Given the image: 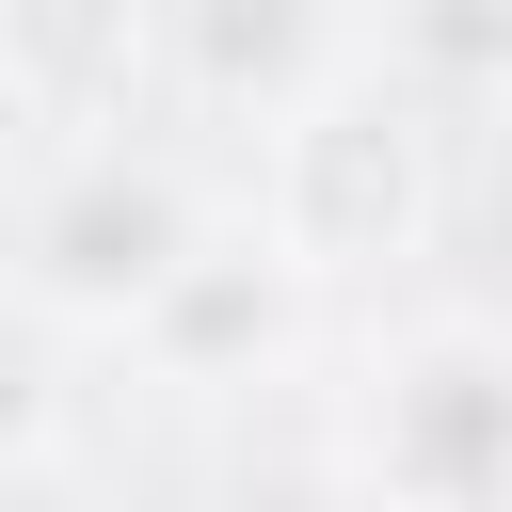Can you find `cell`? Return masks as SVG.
I'll return each mask as SVG.
<instances>
[{
  "label": "cell",
  "instance_id": "cell-2",
  "mask_svg": "<svg viewBox=\"0 0 512 512\" xmlns=\"http://www.w3.org/2000/svg\"><path fill=\"white\" fill-rule=\"evenodd\" d=\"M288 272H336V256H384L416 240V112L320 80L288 128H272V224H256Z\"/></svg>",
  "mask_w": 512,
  "mask_h": 512
},
{
  "label": "cell",
  "instance_id": "cell-6",
  "mask_svg": "<svg viewBox=\"0 0 512 512\" xmlns=\"http://www.w3.org/2000/svg\"><path fill=\"white\" fill-rule=\"evenodd\" d=\"M384 64L416 96H480L512 80V0H384Z\"/></svg>",
  "mask_w": 512,
  "mask_h": 512
},
{
  "label": "cell",
  "instance_id": "cell-1",
  "mask_svg": "<svg viewBox=\"0 0 512 512\" xmlns=\"http://www.w3.org/2000/svg\"><path fill=\"white\" fill-rule=\"evenodd\" d=\"M352 480L384 512H512V336L416 320L352 384Z\"/></svg>",
  "mask_w": 512,
  "mask_h": 512
},
{
  "label": "cell",
  "instance_id": "cell-5",
  "mask_svg": "<svg viewBox=\"0 0 512 512\" xmlns=\"http://www.w3.org/2000/svg\"><path fill=\"white\" fill-rule=\"evenodd\" d=\"M176 64H192V96H256L288 128L336 80V0H176Z\"/></svg>",
  "mask_w": 512,
  "mask_h": 512
},
{
  "label": "cell",
  "instance_id": "cell-7",
  "mask_svg": "<svg viewBox=\"0 0 512 512\" xmlns=\"http://www.w3.org/2000/svg\"><path fill=\"white\" fill-rule=\"evenodd\" d=\"M32 448H48V336L0 320V464H32Z\"/></svg>",
  "mask_w": 512,
  "mask_h": 512
},
{
  "label": "cell",
  "instance_id": "cell-3",
  "mask_svg": "<svg viewBox=\"0 0 512 512\" xmlns=\"http://www.w3.org/2000/svg\"><path fill=\"white\" fill-rule=\"evenodd\" d=\"M192 256V208H176V176H144V160H80L48 208H32V288L48 304H80V320H144V288Z\"/></svg>",
  "mask_w": 512,
  "mask_h": 512
},
{
  "label": "cell",
  "instance_id": "cell-4",
  "mask_svg": "<svg viewBox=\"0 0 512 512\" xmlns=\"http://www.w3.org/2000/svg\"><path fill=\"white\" fill-rule=\"evenodd\" d=\"M288 288H304V272H288L272 240H208V224H192V256L144 288V320H128V336H144L176 384H240V368H272V352H288Z\"/></svg>",
  "mask_w": 512,
  "mask_h": 512
},
{
  "label": "cell",
  "instance_id": "cell-8",
  "mask_svg": "<svg viewBox=\"0 0 512 512\" xmlns=\"http://www.w3.org/2000/svg\"><path fill=\"white\" fill-rule=\"evenodd\" d=\"M0 512H64V496H48V480H32V464H0Z\"/></svg>",
  "mask_w": 512,
  "mask_h": 512
}]
</instances>
